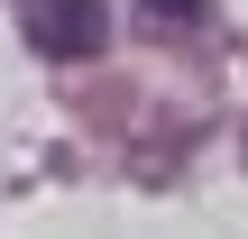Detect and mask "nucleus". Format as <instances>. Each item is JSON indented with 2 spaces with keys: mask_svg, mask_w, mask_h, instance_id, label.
Segmentation results:
<instances>
[{
  "mask_svg": "<svg viewBox=\"0 0 248 239\" xmlns=\"http://www.w3.org/2000/svg\"><path fill=\"white\" fill-rule=\"evenodd\" d=\"M202 9H212V0H138L147 28H202Z\"/></svg>",
  "mask_w": 248,
  "mask_h": 239,
  "instance_id": "obj_2",
  "label": "nucleus"
},
{
  "mask_svg": "<svg viewBox=\"0 0 248 239\" xmlns=\"http://www.w3.org/2000/svg\"><path fill=\"white\" fill-rule=\"evenodd\" d=\"M18 28H28V46L55 55V64H83V55H101V37H110L101 0H18Z\"/></svg>",
  "mask_w": 248,
  "mask_h": 239,
  "instance_id": "obj_1",
  "label": "nucleus"
}]
</instances>
